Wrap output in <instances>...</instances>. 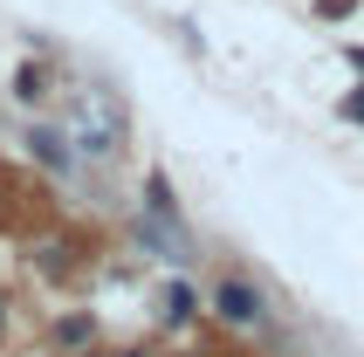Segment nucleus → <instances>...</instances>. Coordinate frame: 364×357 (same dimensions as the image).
<instances>
[{
  "label": "nucleus",
  "mask_w": 364,
  "mask_h": 357,
  "mask_svg": "<svg viewBox=\"0 0 364 357\" xmlns=\"http://www.w3.org/2000/svg\"><path fill=\"white\" fill-rule=\"evenodd\" d=\"M14 97H21V103H41V97H48V76H41V62H21Z\"/></svg>",
  "instance_id": "4"
},
{
  "label": "nucleus",
  "mask_w": 364,
  "mask_h": 357,
  "mask_svg": "<svg viewBox=\"0 0 364 357\" xmlns=\"http://www.w3.org/2000/svg\"><path fill=\"white\" fill-rule=\"evenodd\" d=\"M316 14H323V21H344V14H350V0H316Z\"/></svg>",
  "instance_id": "7"
},
{
  "label": "nucleus",
  "mask_w": 364,
  "mask_h": 357,
  "mask_svg": "<svg viewBox=\"0 0 364 357\" xmlns=\"http://www.w3.org/2000/svg\"><path fill=\"white\" fill-rule=\"evenodd\" d=\"M344 124H364V82H358V90L344 97Z\"/></svg>",
  "instance_id": "6"
},
{
  "label": "nucleus",
  "mask_w": 364,
  "mask_h": 357,
  "mask_svg": "<svg viewBox=\"0 0 364 357\" xmlns=\"http://www.w3.org/2000/svg\"><path fill=\"white\" fill-rule=\"evenodd\" d=\"M350 69H358V76H364V48H350Z\"/></svg>",
  "instance_id": "8"
},
{
  "label": "nucleus",
  "mask_w": 364,
  "mask_h": 357,
  "mask_svg": "<svg viewBox=\"0 0 364 357\" xmlns=\"http://www.w3.org/2000/svg\"><path fill=\"white\" fill-rule=\"evenodd\" d=\"M0 330H7V302H0Z\"/></svg>",
  "instance_id": "9"
},
{
  "label": "nucleus",
  "mask_w": 364,
  "mask_h": 357,
  "mask_svg": "<svg viewBox=\"0 0 364 357\" xmlns=\"http://www.w3.org/2000/svg\"><path fill=\"white\" fill-rule=\"evenodd\" d=\"M28 151H35V159L48 165L55 178H69V144H62L55 124H28Z\"/></svg>",
  "instance_id": "2"
},
{
  "label": "nucleus",
  "mask_w": 364,
  "mask_h": 357,
  "mask_svg": "<svg viewBox=\"0 0 364 357\" xmlns=\"http://www.w3.org/2000/svg\"><path fill=\"white\" fill-rule=\"evenodd\" d=\"M165 316H172V323L193 316V289H186V282H172V296H165Z\"/></svg>",
  "instance_id": "5"
},
{
  "label": "nucleus",
  "mask_w": 364,
  "mask_h": 357,
  "mask_svg": "<svg viewBox=\"0 0 364 357\" xmlns=\"http://www.w3.org/2000/svg\"><path fill=\"white\" fill-rule=\"evenodd\" d=\"M213 316L234 323V330H255V323L268 316V302H262V289L247 275H227V282H213Z\"/></svg>",
  "instance_id": "1"
},
{
  "label": "nucleus",
  "mask_w": 364,
  "mask_h": 357,
  "mask_svg": "<svg viewBox=\"0 0 364 357\" xmlns=\"http://www.w3.org/2000/svg\"><path fill=\"white\" fill-rule=\"evenodd\" d=\"M55 343H62V351H90V343H97V316H90V309L62 316V323H55Z\"/></svg>",
  "instance_id": "3"
}]
</instances>
